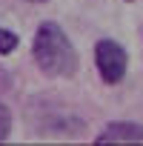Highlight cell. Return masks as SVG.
<instances>
[{
    "label": "cell",
    "instance_id": "cell-1",
    "mask_svg": "<svg viewBox=\"0 0 143 146\" xmlns=\"http://www.w3.org/2000/svg\"><path fill=\"white\" fill-rule=\"evenodd\" d=\"M32 57H34V63H37V69L43 72V75L54 78V80L75 78L77 66H80L77 49L72 46L69 35L54 20H46V23L37 26L34 40H32Z\"/></svg>",
    "mask_w": 143,
    "mask_h": 146
},
{
    "label": "cell",
    "instance_id": "cell-3",
    "mask_svg": "<svg viewBox=\"0 0 143 146\" xmlns=\"http://www.w3.org/2000/svg\"><path fill=\"white\" fill-rule=\"evenodd\" d=\"M95 143H143V123L134 120H112L95 137Z\"/></svg>",
    "mask_w": 143,
    "mask_h": 146
},
{
    "label": "cell",
    "instance_id": "cell-2",
    "mask_svg": "<svg viewBox=\"0 0 143 146\" xmlns=\"http://www.w3.org/2000/svg\"><path fill=\"white\" fill-rule=\"evenodd\" d=\"M95 66H97V75L106 86H117L123 78H126V69H129V52L112 40V37H103L95 43Z\"/></svg>",
    "mask_w": 143,
    "mask_h": 146
},
{
    "label": "cell",
    "instance_id": "cell-6",
    "mask_svg": "<svg viewBox=\"0 0 143 146\" xmlns=\"http://www.w3.org/2000/svg\"><path fill=\"white\" fill-rule=\"evenodd\" d=\"M26 3H46V0H26Z\"/></svg>",
    "mask_w": 143,
    "mask_h": 146
},
{
    "label": "cell",
    "instance_id": "cell-4",
    "mask_svg": "<svg viewBox=\"0 0 143 146\" xmlns=\"http://www.w3.org/2000/svg\"><path fill=\"white\" fill-rule=\"evenodd\" d=\"M17 46H20V37H17L12 29H3V26H0V54L6 57V54H12Z\"/></svg>",
    "mask_w": 143,
    "mask_h": 146
},
{
    "label": "cell",
    "instance_id": "cell-5",
    "mask_svg": "<svg viewBox=\"0 0 143 146\" xmlns=\"http://www.w3.org/2000/svg\"><path fill=\"white\" fill-rule=\"evenodd\" d=\"M12 135V109L0 100V143Z\"/></svg>",
    "mask_w": 143,
    "mask_h": 146
}]
</instances>
